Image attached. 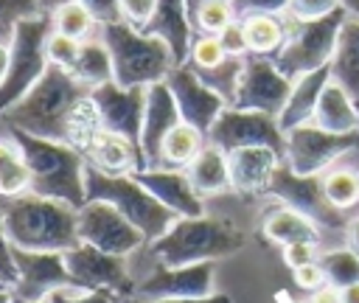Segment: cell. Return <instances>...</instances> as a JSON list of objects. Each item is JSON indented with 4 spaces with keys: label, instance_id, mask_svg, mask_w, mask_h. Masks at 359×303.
<instances>
[{
    "label": "cell",
    "instance_id": "1",
    "mask_svg": "<svg viewBox=\"0 0 359 303\" xmlns=\"http://www.w3.org/2000/svg\"><path fill=\"white\" fill-rule=\"evenodd\" d=\"M87 95H90V87L81 84L70 70L48 65L42 79L17 104H11L0 115V121L8 129L25 132V135L67 143L70 115L79 107V101H84Z\"/></svg>",
    "mask_w": 359,
    "mask_h": 303
},
{
    "label": "cell",
    "instance_id": "2",
    "mask_svg": "<svg viewBox=\"0 0 359 303\" xmlns=\"http://www.w3.org/2000/svg\"><path fill=\"white\" fill-rule=\"evenodd\" d=\"M3 202V224L6 236L14 250H28V252H67L79 238V208L36 196V194H22L14 199H0Z\"/></svg>",
    "mask_w": 359,
    "mask_h": 303
},
{
    "label": "cell",
    "instance_id": "3",
    "mask_svg": "<svg viewBox=\"0 0 359 303\" xmlns=\"http://www.w3.org/2000/svg\"><path fill=\"white\" fill-rule=\"evenodd\" d=\"M244 244L241 230L210 216H180L160 238L149 241V258L157 267H188L216 261Z\"/></svg>",
    "mask_w": 359,
    "mask_h": 303
},
{
    "label": "cell",
    "instance_id": "4",
    "mask_svg": "<svg viewBox=\"0 0 359 303\" xmlns=\"http://www.w3.org/2000/svg\"><path fill=\"white\" fill-rule=\"evenodd\" d=\"M8 132L17 137V143L25 152V160L31 168V194L59 199L73 208H81L87 202V188H84L87 157L76 146L34 137L17 129H8Z\"/></svg>",
    "mask_w": 359,
    "mask_h": 303
},
{
    "label": "cell",
    "instance_id": "5",
    "mask_svg": "<svg viewBox=\"0 0 359 303\" xmlns=\"http://www.w3.org/2000/svg\"><path fill=\"white\" fill-rule=\"evenodd\" d=\"M101 42L112 59V81L121 87H149L174 67V53L160 36H149L126 22L101 25Z\"/></svg>",
    "mask_w": 359,
    "mask_h": 303
},
{
    "label": "cell",
    "instance_id": "6",
    "mask_svg": "<svg viewBox=\"0 0 359 303\" xmlns=\"http://www.w3.org/2000/svg\"><path fill=\"white\" fill-rule=\"evenodd\" d=\"M84 188H87V199H104L112 208H118L146 236V241L160 238L180 219L135 174H107L87 163Z\"/></svg>",
    "mask_w": 359,
    "mask_h": 303
},
{
    "label": "cell",
    "instance_id": "7",
    "mask_svg": "<svg viewBox=\"0 0 359 303\" xmlns=\"http://www.w3.org/2000/svg\"><path fill=\"white\" fill-rule=\"evenodd\" d=\"M53 31V20L50 14H39V17H28L14 22L11 36H8V48H11V59H8V73L0 81V115L17 104L48 70V36Z\"/></svg>",
    "mask_w": 359,
    "mask_h": 303
},
{
    "label": "cell",
    "instance_id": "8",
    "mask_svg": "<svg viewBox=\"0 0 359 303\" xmlns=\"http://www.w3.org/2000/svg\"><path fill=\"white\" fill-rule=\"evenodd\" d=\"M345 17H348L345 8H337L334 14H328L323 20H309V22H300V20L286 14L289 36H286L283 48L272 56L278 70L286 79L294 81V79H300V76H306L311 70H320V67L331 65L334 50H337V39H339V28H342Z\"/></svg>",
    "mask_w": 359,
    "mask_h": 303
},
{
    "label": "cell",
    "instance_id": "9",
    "mask_svg": "<svg viewBox=\"0 0 359 303\" xmlns=\"http://www.w3.org/2000/svg\"><path fill=\"white\" fill-rule=\"evenodd\" d=\"M359 146V132H348V135H334L320 129L314 121L300 123L294 129L286 132V163L294 174L300 177H317L320 171H328V166L348 154L351 149Z\"/></svg>",
    "mask_w": 359,
    "mask_h": 303
},
{
    "label": "cell",
    "instance_id": "10",
    "mask_svg": "<svg viewBox=\"0 0 359 303\" xmlns=\"http://www.w3.org/2000/svg\"><path fill=\"white\" fill-rule=\"evenodd\" d=\"M79 238L109 255H132L146 244V236L109 202L87 199L79 208Z\"/></svg>",
    "mask_w": 359,
    "mask_h": 303
},
{
    "label": "cell",
    "instance_id": "11",
    "mask_svg": "<svg viewBox=\"0 0 359 303\" xmlns=\"http://www.w3.org/2000/svg\"><path fill=\"white\" fill-rule=\"evenodd\" d=\"M208 143L219 146L224 154L233 149H241V146H272L283 154L286 132L280 129L275 115L224 107L222 115L208 129Z\"/></svg>",
    "mask_w": 359,
    "mask_h": 303
},
{
    "label": "cell",
    "instance_id": "12",
    "mask_svg": "<svg viewBox=\"0 0 359 303\" xmlns=\"http://www.w3.org/2000/svg\"><path fill=\"white\" fill-rule=\"evenodd\" d=\"M62 255H65V267H67V272L79 289L107 292V295H115L123 300L135 295L137 283L129 275L121 255L101 252L90 244H76L73 250H67Z\"/></svg>",
    "mask_w": 359,
    "mask_h": 303
},
{
    "label": "cell",
    "instance_id": "13",
    "mask_svg": "<svg viewBox=\"0 0 359 303\" xmlns=\"http://www.w3.org/2000/svg\"><path fill=\"white\" fill-rule=\"evenodd\" d=\"M292 93V79H286L272 56H255L250 53L244 59V73L236 90V98L230 107L236 109H255L266 115H280L286 107V98Z\"/></svg>",
    "mask_w": 359,
    "mask_h": 303
},
{
    "label": "cell",
    "instance_id": "14",
    "mask_svg": "<svg viewBox=\"0 0 359 303\" xmlns=\"http://www.w3.org/2000/svg\"><path fill=\"white\" fill-rule=\"evenodd\" d=\"M213 261H199L188 267H157L135 286L140 300H171V297H208L213 295Z\"/></svg>",
    "mask_w": 359,
    "mask_h": 303
},
{
    "label": "cell",
    "instance_id": "15",
    "mask_svg": "<svg viewBox=\"0 0 359 303\" xmlns=\"http://www.w3.org/2000/svg\"><path fill=\"white\" fill-rule=\"evenodd\" d=\"M90 98H93L101 126L107 132H115V135H123V137L140 143L143 112H146V87H121L115 81H107L101 87H93Z\"/></svg>",
    "mask_w": 359,
    "mask_h": 303
},
{
    "label": "cell",
    "instance_id": "16",
    "mask_svg": "<svg viewBox=\"0 0 359 303\" xmlns=\"http://www.w3.org/2000/svg\"><path fill=\"white\" fill-rule=\"evenodd\" d=\"M14 264H17V283L11 286L14 297L22 300H48L53 292L76 286L62 252H28V250H14Z\"/></svg>",
    "mask_w": 359,
    "mask_h": 303
},
{
    "label": "cell",
    "instance_id": "17",
    "mask_svg": "<svg viewBox=\"0 0 359 303\" xmlns=\"http://www.w3.org/2000/svg\"><path fill=\"white\" fill-rule=\"evenodd\" d=\"M165 84H168V90H171V95L177 101V109H180L182 123L196 126L208 137V129L222 115V109L227 107V101L222 95H216L208 84H202V79L194 73L191 65H177L165 76Z\"/></svg>",
    "mask_w": 359,
    "mask_h": 303
},
{
    "label": "cell",
    "instance_id": "18",
    "mask_svg": "<svg viewBox=\"0 0 359 303\" xmlns=\"http://www.w3.org/2000/svg\"><path fill=\"white\" fill-rule=\"evenodd\" d=\"M182 123L177 101L163 81H154L146 87V112H143V129H140V152H143V163L146 168H157L160 160V146L165 140V135Z\"/></svg>",
    "mask_w": 359,
    "mask_h": 303
},
{
    "label": "cell",
    "instance_id": "19",
    "mask_svg": "<svg viewBox=\"0 0 359 303\" xmlns=\"http://www.w3.org/2000/svg\"><path fill=\"white\" fill-rule=\"evenodd\" d=\"M230 185L238 194L269 191L275 171L280 168V152L272 146H241L227 152Z\"/></svg>",
    "mask_w": 359,
    "mask_h": 303
},
{
    "label": "cell",
    "instance_id": "20",
    "mask_svg": "<svg viewBox=\"0 0 359 303\" xmlns=\"http://www.w3.org/2000/svg\"><path fill=\"white\" fill-rule=\"evenodd\" d=\"M135 177L177 216H202V196L191 185L185 168H143Z\"/></svg>",
    "mask_w": 359,
    "mask_h": 303
},
{
    "label": "cell",
    "instance_id": "21",
    "mask_svg": "<svg viewBox=\"0 0 359 303\" xmlns=\"http://www.w3.org/2000/svg\"><path fill=\"white\" fill-rule=\"evenodd\" d=\"M143 34L160 36L171 48L174 62L185 65L188 50H191V39H194V25H191L185 0H157V8L151 14V20L146 22Z\"/></svg>",
    "mask_w": 359,
    "mask_h": 303
},
{
    "label": "cell",
    "instance_id": "22",
    "mask_svg": "<svg viewBox=\"0 0 359 303\" xmlns=\"http://www.w3.org/2000/svg\"><path fill=\"white\" fill-rule=\"evenodd\" d=\"M87 163L107 171V174H137L146 168L143 163V152H140V143L123 137V135H115V132H107L101 129L93 143L87 146L84 152Z\"/></svg>",
    "mask_w": 359,
    "mask_h": 303
},
{
    "label": "cell",
    "instance_id": "23",
    "mask_svg": "<svg viewBox=\"0 0 359 303\" xmlns=\"http://www.w3.org/2000/svg\"><path fill=\"white\" fill-rule=\"evenodd\" d=\"M331 81V65L320 67V70H311L300 79L292 81V93L286 98V107L280 109L278 115V123L283 132L300 126V123H309L314 118V109H317V101L325 90V84Z\"/></svg>",
    "mask_w": 359,
    "mask_h": 303
},
{
    "label": "cell",
    "instance_id": "24",
    "mask_svg": "<svg viewBox=\"0 0 359 303\" xmlns=\"http://www.w3.org/2000/svg\"><path fill=\"white\" fill-rule=\"evenodd\" d=\"M320 129L334 132V135H348V132H359V101H353L348 95V90L342 84H337L334 79L325 84L314 118H311Z\"/></svg>",
    "mask_w": 359,
    "mask_h": 303
},
{
    "label": "cell",
    "instance_id": "25",
    "mask_svg": "<svg viewBox=\"0 0 359 303\" xmlns=\"http://www.w3.org/2000/svg\"><path fill=\"white\" fill-rule=\"evenodd\" d=\"M331 79L342 84L353 101H359V14H348L339 28L337 50L331 59Z\"/></svg>",
    "mask_w": 359,
    "mask_h": 303
},
{
    "label": "cell",
    "instance_id": "26",
    "mask_svg": "<svg viewBox=\"0 0 359 303\" xmlns=\"http://www.w3.org/2000/svg\"><path fill=\"white\" fill-rule=\"evenodd\" d=\"M191 185L196 188L199 196H208V194H222L230 185V168H227V154L213 146V143H205V149L191 160V166L185 168Z\"/></svg>",
    "mask_w": 359,
    "mask_h": 303
},
{
    "label": "cell",
    "instance_id": "27",
    "mask_svg": "<svg viewBox=\"0 0 359 303\" xmlns=\"http://www.w3.org/2000/svg\"><path fill=\"white\" fill-rule=\"evenodd\" d=\"M247 48L255 56H275L286 36H289V20L286 14H252L241 20Z\"/></svg>",
    "mask_w": 359,
    "mask_h": 303
},
{
    "label": "cell",
    "instance_id": "28",
    "mask_svg": "<svg viewBox=\"0 0 359 303\" xmlns=\"http://www.w3.org/2000/svg\"><path fill=\"white\" fill-rule=\"evenodd\" d=\"M31 194V168L14 135L0 137V199Z\"/></svg>",
    "mask_w": 359,
    "mask_h": 303
},
{
    "label": "cell",
    "instance_id": "29",
    "mask_svg": "<svg viewBox=\"0 0 359 303\" xmlns=\"http://www.w3.org/2000/svg\"><path fill=\"white\" fill-rule=\"evenodd\" d=\"M205 143H208V137H205L196 126H191V123H177V126L165 135V140H163V146H160L157 168H188L191 160L205 149Z\"/></svg>",
    "mask_w": 359,
    "mask_h": 303
},
{
    "label": "cell",
    "instance_id": "30",
    "mask_svg": "<svg viewBox=\"0 0 359 303\" xmlns=\"http://www.w3.org/2000/svg\"><path fill=\"white\" fill-rule=\"evenodd\" d=\"M264 233H266L272 241L283 244V247H286V244H294V241H317V236H320L314 219H311L309 213L297 210V208H289V205L266 216Z\"/></svg>",
    "mask_w": 359,
    "mask_h": 303
},
{
    "label": "cell",
    "instance_id": "31",
    "mask_svg": "<svg viewBox=\"0 0 359 303\" xmlns=\"http://www.w3.org/2000/svg\"><path fill=\"white\" fill-rule=\"evenodd\" d=\"M81 84H87L90 90L93 87H101L107 81H112V59H109V50L107 45L98 39H84L81 42V50H79V59L70 70Z\"/></svg>",
    "mask_w": 359,
    "mask_h": 303
},
{
    "label": "cell",
    "instance_id": "32",
    "mask_svg": "<svg viewBox=\"0 0 359 303\" xmlns=\"http://www.w3.org/2000/svg\"><path fill=\"white\" fill-rule=\"evenodd\" d=\"M323 199L334 210H345L359 202V174L353 168H328L320 177Z\"/></svg>",
    "mask_w": 359,
    "mask_h": 303
},
{
    "label": "cell",
    "instance_id": "33",
    "mask_svg": "<svg viewBox=\"0 0 359 303\" xmlns=\"http://www.w3.org/2000/svg\"><path fill=\"white\" fill-rule=\"evenodd\" d=\"M244 59L247 56H227L224 62L213 65V67H202V70H194L202 84H208L216 95H222L227 101V107L233 104L236 98V90H238V81H241V73H244Z\"/></svg>",
    "mask_w": 359,
    "mask_h": 303
},
{
    "label": "cell",
    "instance_id": "34",
    "mask_svg": "<svg viewBox=\"0 0 359 303\" xmlns=\"http://www.w3.org/2000/svg\"><path fill=\"white\" fill-rule=\"evenodd\" d=\"M101 118H98V109L93 104V98L87 95L84 101H79V107L73 109L70 115V123H67V143L76 146L81 154L87 152V146L93 143V137L101 132Z\"/></svg>",
    "mask_w": 359,
    "mask_h": 303
},
{
    "label": "cell",
    "instance_id": "35",
    "mask_svg": "<svg viewBox=\"0 0 359 303\" xmlns=\"http://www.w3.org/2000/svg\"><path fill=\"white\" fill-rule=\"evenodd\" d=\"M50 20H53V31H59V34H67V36H73V39H90V31L98 25L95 20H93V14L79 3V0H70V3H65L62 8H56L53 14H50Z\"/></svg>",
    "mask_w": 359,
    "mask_h": 303
},
{
    "label": "cell",
    "instance_id": "36",
    "mask_svg": "<svg viewBox=\"0 0 359 303\" xmlns=\"http://www.w3.org/2000/svg\"><path fill=\"white\" fill-rule=\"evenodd\" d=\"M323 269L325 281L345 289L351 283H359V252L356 250H331L323 255Z\"/></svg>",
    "mask_w": 359,
    "mask_h": 303
},
{
    "label": "cell",
    "instance_id": "37",
    "mask_svg": "<svg viewBox=\"0 0 359 303\" xmlns=\"http://www.w3.org/2000/svg\"><path fill=\"white\" fill-rule=\"evenodd\" d=\"M233 20H238V17H236L230 0H208V3H202V6L191 14L194 34H219V31H224Z\"/></svg>",
    "mask_w": 359,
    "mask_h": 303
},
{
    "label": "cell",
    "instance_id": "38",
    "mask_svg": "<svg viewBox=\"0 0 359 303\" xmlns=\"http://www.w3.org/2000/svg\"><path fill=\"white\" fill-rule=\"evenodd\" d=\"M224 59H227V50L222 48L216 34H194L185 65H191L194 70H202V67H213V65H219Z\"/></svg>",
    "mask_w": 359,
    "mask_h": 303
},
{
    "label": "cell",
    "instance_id": "39",
    "mask_svg": "<svg viewBox=\"0 0 359 303\" xmlns=\"http://www.w3.org/2000/svg\"><path fill=\"white\" fill-rule=\"evenodd\" d=\"M48 62L56 65V67H65V70H73L76 59H79V50H81V39H73L67 34H59V31H50L48 36Z\"/></svg>",
    "mask_w": 359,
    "mask_h": 303
},
{
    "label": "cell",
    "instance_id": "40",
    "mask_svg": "<svg viewBox=\"0 0 359 303\" xmlns=\"http://www.w3.org/2000/svg\"><path fill=\"white\" fill-rule=\"evenodd\" d=\"M337 8H342V0H289L286 14L300 22H309V20H323Z\"/></svg>",
    "mask_w": 359,
    "mask_h": 303
},
{
    "label": "cell",
    "instance_id": "41",
    "mask_svg": "<svg viewBox=\"0 0 359 303\" xmlns=\"http://www.w3.org/2000/svg\"><path fill=\"white\" fill-rule=\"evenodd\" d=\"M39 3L36 0H0V25H6L8 31L14 28V22L28 20V17H39Z\"/></svg>",
    "mask_w": 359,
    "mask_h": 303
},
{
    "label": "cell",
    "instance_id": "42",
    "mask_svg": "<svg viewBox=\"0 0 359 303\" xmlns=\"http://www.w3.org/2000/svg\"><path fill=\"white\" fill-rule=\"evenodd\" d=\"M157 8V0H121V22L143 31Z\"/></svg>",
    "mask_w": 359,
    "mask_h": 303
},
{
    "label": "cell",
    "instance_id": "43",
    "mask_svg": "<svg viewBox=\"0 0 359 303\" xmlns=\"http://www.w3.org/2000/svg\"><path fill=\"white\" fill-rule=\"evenodd\" d=\"M50 303H123V297L107 295V292H90L79 286H67L50 295Z\"/></svg>",
    "mask_w": 359,
    "mask_h": 303
},
{
    "label": "cell",
    "instance_id": "44",
    "mask_svg": "<svg viewBox=\"0 0 359 303\" xmlns=\"http://www.w3.org/2000/svg\"><path fill=\"white\" fill-rule=\"evenodd\" d=\"M0 281L11 289L17 283V264H14V247L6 236V224H3V202H0Z\"/></svg>",
    "mask_w": 359,
    "mask_h": 303
},
{
    "label": "cell",
    "instance_id": "45",
    "mask_svg": "<svg viewBox=\"0 0 359 303\" xmlns=\"http://www.w3.org/2000/svg\"><path fill=\"white\" fill-rule=\"evenodd\" d=\"M230 3L238 20L252 14H283L289 6V0H230Z\"/></svg>",
    "mask_w": 359,
    "mask_h": 303
},
{
    "label": "cell",
    "instance_id": "46",
    "mask_svg": "<svg viewBox=\"0 0 359 303\" xmlns=\"http://www.w3.org/2000/svg\"><path fill=\"white\" fill-rule=\"evenodd\" d=\"M222 48L227 50V56H250V48H247V36H244V25L241 20H233L224 31L216 34Z\"/></svg>",
    "mask_w": 359,
    "mask_h": 303
},
{
    "label": "cell",
    "instance_id": "47",
    "mask_svg": "<svg viewBox=\"0 0 359 303\" xmlns=\"http://www.w3.org/2000/svg\"><path fill=\"white\" fill-rule=\"evenodd\" d=\"M98 25H109V22H121V0H79Z\"/></svg>",
    "mask_w": 359,
    "mask_h": 303
},
{
    "label": "cell",
    "instance_id": "48",
    "mask_svg": "<svg viewBox=\"0 0 359 303\" xmlns=\"http://www.w3.org/2000/svg\"><path fill=\"white\" fill-rule=\"evenodd\" d=\"M283 261L289 269H297L303 264L317 261V241H294L283 247Z\"/></svg>",
    "mask_w": 359,
    "mask_h": 303
},
{
    "label": "cell",
    "instance_id": "49",
    "mask_svg": "<svg viewBox=\"0 0 359 303\" xmlns=\"http://www.w3.org/2000/svg\"><path fill=\"white\" fill-rule=\"evenodd\" d=\"M292 272H294V283H297L300 289H306V292H317L320 286L328 283V281H325V269H323L320 261L303 264V267H297V269H292Z\"/></svg>",
    "mask_w": 359,
    "mask_h": 303
},
{
    "label": "cell",
    "instance_id": "50",
    "mask_svg": "<svg viewBox=\"0 0 359 303\" xmlns=\"http://www.w3.org/2000/svg\"><path fill=\"white\" fill-rule=\"evenodd\" d=\"M309 303H342V289L334 286V283H325L317 292H311V300Z\"/></svg>",
    "mask_w": 359,
    "mask_h": 303
},
{
    "label": "cell",
    "instance_id": "51",
    "mask_svg": "<svg viewBox=\"0 0 359 303\" xmlns=\"http://www.w3.org/2000/svg\"><path fill=\"white\" fill-rule=\"evenodd\" d=\"M151 303H230L227 295H208V297H171V300H151Z\"/></svg>",
    "mask_w": 359,
    "mask_h": 303
},
{
    "label": "cell",
    "instance_id": "52",
    "mask_svg": "<svg viewBox=\"0 0 359 303\" xmlns=\"http://www.w3.org/2000/svg\"><path fill=\"white\" fill-rule=\"evenodd\" d=\"M8 59H11V48H8V39L0 36V81L6 79L8 73Z\"/></svg>",
    "mask_w": 359,
    "mask_h": 303
},
{
    "label": "cell",
    "instance_id": "53",
    "mask_svg": "<svg viewBox=\"0 0 359 303\" xmlns=\"http://www.w3.org/2000/svg\"><path fill=\"white\" fill-rule=\"evenodd\" d=\"M348 241H351V250H356V252H359V216L348 224Z\"/></svg>",
    "mask_w": 359,
    "mask_h": 303
},
{
    "label": "cell",
    "instance_id": "54",
    "mask_svg": "<svg viewBox=\"0 0 359 303\" xmlns=\"http://www.w3.org/2000/svg\"><path fill=\"white\" fill-rule=\"evenodd\" d=\"M39 3V11L42 14H53L56 8H62L65 3H70V0H36Z\"/></svg>",
    "mask_w": 359,
    "mask_h": 303
},
{
    "label": "cell",
    "instance_id": "55",
    "mask_svg": "<svg viewBox=\"0 0 359 303\" xmlns=\"http://www.w3.org/2000/svg\"><path fill=\"white\" fill-rule=\"evenodd\" d=\"M342 303H359V283H351L342 289Z\"/></svg>",
    "mask_w": 359,
    "mask_h": 303
},
{
    "label": "cell",
    "instance_id": "56",
    "mask_svg": "<svg viewBox=\"0 0 359 303\" xmlns=\"http://www.w3.org/2000/svg\"><path fill=\"white\" fill-rule=\"evenodd\" d=\"M342 8L348 14H359V0H342Z\"/></svg>",
    "mask_w": 359,
    "mask_h": 303
},
{
    "label": "cell",
    "instance_id": "57",
    "mask_svg": "<svg viewBox=\"0 0 359 303\" xmlns=\"http://www.w3.org/2000/svg\"><path fill=\"white\" fill-rule=\"evenodd\" d=\"M202 3H208V0H185V6H188V17H191V14H194V11H196Z\"/></svg>",
    "mask_w": 359,
    "mask_h": 303
},
{
    "label": "cell",
    "instance_id": "58",
    "mask_svg": "<svg viewBox=\"0 0 359 303\" xmlns=\"http://www.w3.org/2000/svg\"><path fill=\"white\" fill-rule=\"evenodd\" d=\"M11 300H14L11 289H0V303H11Z\"/></svg>",
    "mask_w": 359,
    "mask_h": 303
},
{
    "label": "cell",
    "instance_id": "59",
    "mask_svg": "<svg viewBox=\"0 0 359 303\" xmlns=\"http://www.w3.org/2000/svg\"><path fill=\"white\" fill-rule=\"evenodd\" d=\"M11 303H50V297L48 300H22V297H14Z\"/></svg>",
    "mask_w": 359,
    "mask_h": 303
},
{
    "label": "cell",
    "instance_id": "60",
    "mask_svg": "<svg viewBox=\"0 0 359 303\" xmlns=\"http://www.w3.org/2000/svg\"><path fill=\"white\" fill-rule=\"evenodd\" d=\"M0 36H6V39H8V36H11V31H8L6 25H0Z\"/></svg>",
    "mask_w": 359,
    "mask_h": 303
},
{
    "label": "cell",
    "instance_id": "61",
    "mask_svg": "<svg viewBox=\"0 0 359 303\" xmlns=\"http://www.w3.org/2000/svg\"><path fill=\"white\" fill-rule=\"evenodd\" d=\"M280 300H283V303H300V300H286V297H283V295H280Z\"/></svg>",
    "mask_w": 359,
    "mask_h": 303
},
{
    "label": "cell",
    "instance_id": "62",
    "mask_svg": "<svg viewBox=\"0 0 359 303\" xmlns=\"http://www.w3.org/2000/svg\"><path fill=\"white\" fill-rule=\"evenodd\" d=\"M0 289H8V286H6V283H3V281H0Z\"/></svg>",
    "mask_w": 359,
    "mask_h": 303
},
{
    "label": "cell",
    "instance_id": "63",
    "mask_svg": "<svg viewBox=\"0 0 359 303\" xmlns=\"http://www.w3.org/2000/svg\"><path fill=\"white\" fill-rule=\"evenodd\" d=\"M132 303H140V300H137V297H135V300H132Z\"/></svg>",
    "mask_w": 359,
    "mask_h": 303
}]
</instances>
